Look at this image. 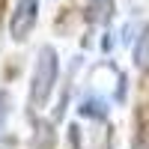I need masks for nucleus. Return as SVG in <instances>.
I'll list each match as a JSON object with an SVG mask.
<instances>
[{
  "instance_id": "obj_6",
  "label": "nucleus",
  "mask_w": 149,
  "mask_h": 149,
  "mask_svg": "<svg viewBox=\"0 0 149 149\" xmlns=\"http://www.w3.org/2000/svg\"><path fill=\"white\" fill-rule=\"evenodd\" d=\"M0 98H3V93H0ZM0 119H3V107H0Z\"/></svg>"
},
{
  "instance_id": "obj_1",
  "label": "nucleus",
  "mask_w": 149,
  "mask_h": 149,
  "mask_svg": "<svg viewBox=\"0 0 149 149\" xmlns=\"http://www.w3.org/2000/svg\"><path fill=\"white\" fill-rule=\"evenodd\" d=\"M57 72H60V57L51 45H45L39 51V57H36V69L30 78V104L33 107H45V102L51 98L54 84H57Z\"/></svg>"
},
{
  "instance_id": "obj_2",
  "label": "nucleus",
  "mask_w": 149,
  "mask_h": 149,
  "mask_svg": "<svg viewBox=\"0 0 149 149\" xmlns=\"http://www.w3.org/2000/svg\"><path fill=\"white\" fill-rule=\"evenodd\" d=\"M33 27H36V0H21L12 21H9V36L15 42H24Z\"/></svg>"
},
{
  "instance_id": "obj_5",
  "label": "nucleus",
  "mask_w": 149,
  "mask_h": 149,
  "mask_svg": "<svg viewBox=\"0 0 149 149\" xmlns=\"http://www.w3.org/2000/svg\"><path fill=\"white\" fill-rule=\"evenodd\" d=\"M134 66L137 69H149V24L143 27V33L137 36V45H134Z\"/></svg>"
},
{
  "instance_id": "obj_4",
  "label": "nucleus",
  "mask_w": 149,
  "mask_h": 149,
  "mask_svg": "<svg viewBox=\"0 0 149 149\" xmlns=\"http://www.w3.org/2000/svg\"><path fill=\"white\" fill-rule=\"evenodd\" d=\"M78 113L90 116V119H104L107 116V104L102 102V98H95V95H86L81 102V107H78Z\"/></svg>"
},
{
  "instance_id": "obj_3",
  "label": "nucleus",
  "mask_w": 149,
  "mask_h": 149,
  "mask_svg": "<svg viewBox=\"0 0 149 149\" xmlns=\"http://www.w3.org/2000/svg\"><path fill=\"white\" fill-rule=\"evenodd\" d=\"M116 12V3L113 0H90V9H86V15H90L93 24H107L113 18Z\"/></svg>"
}]
</instances>
